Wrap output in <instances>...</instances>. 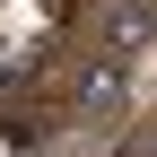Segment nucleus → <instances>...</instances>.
Listing matches in <instances>:
<instances>
[{
  "instance_id": "obj_1",
  "label": "nucleus",
  "mask_w": 157,
  "mask_h": 157,
  "mask_svg": "<svg viewBox=\"0 0 157 157\" xmlns=\"http://www.w3.org/2000/svg\"><path fill=\"white\" fill-rule=\"evenodd\" d=\"M122 96H131V61H122V52H105V61H87V70H78V105H87V113L122 105Z\"/></svg>"
},
{
  "instance_id": "obj_2",
  "label": "nucleus",
  "mask_w": 157,
  "mask_h": 157,
  "mask_svg": "<svg viewBox=\"0 0 157 157\" xmlns=\"http://www.w3.org/2000/svg\"><path fill=\"white\" fill-rule=\"evenodd\" d=\"M105 44L122 52V61H131V52H148V44H157V9H148V0H122V9H105Z\"/></svg>"
}]
</instances>
